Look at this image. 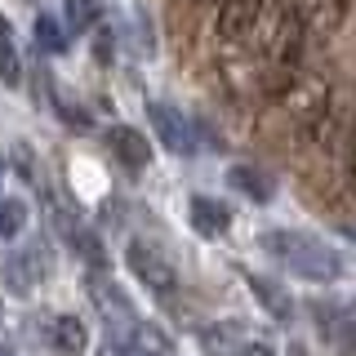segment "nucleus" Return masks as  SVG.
Returning <instances> with one entry per match:
<instances>
[{
  "instance_id": "obj_1",
  "label": "nucleus",
  "mask_w": 356,
  "mask_h": 356,
  "mask_svg": "<svg viewBox=\"0 0 356 356\" xmlns=\"http://www.w3.org/2000/svg\"><path fill=\"white\" fill-rule=\"evenodd\" d=\"M303 49H307V14L298 5L276 9L263 44V89L272 98H285L303 72Z\"/></svg>"
},
{
  "instance_id": "obj_2",
  "label": "nucleus",
  "mask_w": 356,
  "mask_h": 356,
  "mask_svg": "<svg viewBox=\"0 0 356 356\" xmlns=\"http://www.w3.org/2000/svg\"><path fill=\"white\" fill-rule=\"evenodd\" d=\"M263 250L272 254L281 267H289L294 276H303V281H312V285H330V281L343 276V259L321 236H312V232H289V227L267 232Z\"/></svg>"
},
{
  "instance_id": "obj_3",
  "label": "nucleus",
  "mask_w": 356,
  "mask_h": 356,
  "mask_svg": "<svg viewBox=\"0 0 356 356\" xmlns=\"http://www.w3.org/2000/svg\"><path fill=\"white\" fill-rule=\"evenodd\" d=\"M125 263H129V272L138 276L143 285H147V294L156 298H170L174 289H178V272H174V263H170V254L161 250V245H152V241H129L125 245Z\"/></svg>"
},
{
  "instance_id": "obj_4",
  "label": "nucleus",
  "mask_w": 356,
  "mask_h": 356,
  "mask_svg": "<svg viewBox=\"0 0 356 356\" xmlns=\"http://www.w3.org/2000/svg\"><path fill=\"white\" fill-rule=\"evenodd\" d=\"M263 9H267V0H222V5H218V22H214V36L227 44V49H236V44H245L254 31H259Z\"/></svg>"
},
{
  "instance_id": "obj_5",
  "label": "nucleus",
  "mask_w": 356,
  "mask_h": 356,
  "mask_svg": "<svg viewBox=\"0 0 356 356\" xmlns=\"http://www.w3.org/2000/svg\"><path fill=\"white\" fill-rule=\"evenodd\" d=\"M89 298H94V307L103 312V321L111 325V339H129V330L138 325V316H134L129 298L120 294V285L107 281V276H89Z\"/></svg>"
},
{
  "instance_id": "obj_6",
  "label": "nucleus",
  "mask_w": 356,
  "mask_h": 356,
  "mask_svg": "<svg viewBox=\"0 0 356 356\" xmlns=\"http://www.w3.org/2000/svg\"><path fill=\"white\" fill-rule=\"evenodd\" d=\"M147 120L156 129V138L165 143V152L174 156H192L196 152V138H192V125H187V116L170 103H147Z\"/></svg>"
},
{
  "instance_id": "obj_7",
  "label": "nucleus",
  "mask_w": 356,
  "mask_h": 356,
  "mask_svg": "<svg viewBox=\"0 0 356 356\" xmlns=\"http://www.w3.org/2000/svg\"><path fill=\"white\" fill-rule=\"evenodd\" d=\"M44 276H49V250L44 245H27V250L9 254L5 263V285L14 289V294H31Z\"/></svg>"
},
{
  "instance_id": "obj_8",
  "label": "nucleus",
  "mask_w": 356,
  "mask_h": 356,
  "mask_svg": "<svg viewBox=\"0 0 356 356\" xmlns=\"http://www.w3.org/2000/svg\"><path fill=\"white\" fill-rule=\"evenodd\" d=\"M107 147H111V156H116L125 170H147V161H152L147 134H138L134 125H111L107 129Z\"/></svg>"
},
{
  "instance_id": "obj_9",
  "label": "nucleus",
  "mask_w": 356,
  "mask_h": 356,
  "mask_svg": "<svg viewBox=\"0 0 356 356\" xmlns=\"http://www.w3.org/2000/svg\"><path fill=\"white\" fill-rule=\"evenodd\" d=\"M187 214H192V227H196V236H205V241H218V236H227V227H232V209L222 205V200H214V196H192Z\"/></svg>"
},
{
  "instance_id": "obj_10",
  "label": "nucleus",
  "mask_w": 356,
  "mask_h": 356,
  "mask_svg": "<svg viewBox=\"0 0 356 356\" xmlns=\"http://www.w3.org/2000/svg\"><path fill=\"white\" fill-rule=\"evenodd\" d=\"M227 183L236 187L241 196H250V200H259V205H267V200L276 196V178L259 170V165H232L227 170Z\"/></svg>"
},
{
  "instance_id": "obj_11",
  "label": "nucleus",
  "mask_w": 356,
  "mask_h": 356,
  "mask_svg": "<svg viewBox=\"0 0 356 356\" xmlns=\"http://www.w3.org/2000/svg\"><path fill=\"white\" fill-rule=\"evenodd\" d=\"M200 348H205V356H241L245 352V334H241L236 321H222V325L200 330Z\"/></svg>"
},
{
  "instance_id": "obj_12",
  "label": "nucleus",
  "mask_w": 356,
  "mask_h": 356,
  "mask_svg": "<svg viewBox=\"0 0 356 356\" xmlns=\"http://www.w3.org/2000/svg\"><path fill=\"white\" fill-rule=\"evenodd\" d=\"M85 343H89V334H85V325H81L76 316H54V321H49V348H54V352L81 356Z\"/></svg>"
},
{
  "instance_id": "obj_13",
  "label": "nucleus",
  "mask_w": 356,
  "mask_h": 356,
  "mask_svg": "<svg viewBox=\"0 0 356 356\" xmlns=\"http://www.w3.org/2000/svg\"><path fill=\"white\" fill-rule=\"evenodd\" d=\"M245 285L254 289V298H259V303H263L267 312H272L276 321H289V312H294V298H289V294H285V289L276 285V281H267V276H254V272H245Z\"/></svg>"
},
{
  "instance_id": "obj_14",
  "label": "nucleus",
  "mask_w": 356,
  "mask_h": 356,
  "mask_svg": "<svg viewBox=\"0 0 356 356\" xmlns=\"http://www.w3.org/2000/svg\"><path fill=\"white\" fill-rule=\"evenodd\" d=\"M0 85H9V89L22 85V54H18L14 27H9L5 14H0Z\"/></svg>"
},
{
  "instance_id": "obj_15",
  "label": "nucleus",
  "mask_w": 356,
  "mask_h": 356,
  "mask_svg": "<svg viewBox=\"0 0 356 356\" xmlns=\"http://www.w3.org/2000/svg\"><path fill=\"white\" fill-rule=\"evenodd\" d=\"M352 5L356 0H316V22H307V27H316V31H339L343 27V18L352 14Z\"/></svg>"
},
{
  "instance_id": "obj_16",
  "label": "nucleus",
  "mask_w": 356,
  "mask_h": 356,
  "mask_svg": "<svg viewBox=\"0 0 356 356\" xmlns=\"http://www.w3.org/2000/svg\"><path fill=\"white\" fill-rule=\"evenodd\" d=\"M22 227H27V200H18V196L0 200V241L22 236Z\"/></svg>"
},
{
  "instance_id": "obj_17",
  "label": "nucleus",
  "mask_w": 356,
  "mask_h": 356,
  "mask_svg": "<svg viewBox=\"0 0 356 356\" xmlns=\"http://www.w3.org/2000/svg\"><path fill=\"white\" fill-rule=\"evenodd\" d=\"M330 343L334 356H356V316H330Z\"/></svg>"
},
{
  "instance_id": "obj_18",
  "label": "nucleus",
  "mask_w": 356,
  "mask_h": 356,
  "mask_svg": "<svg viewBox=\"0 0 356 356\" xmlns=\"http://www.w3.org/2000/svg\"><path fill=\"white\" fill-rule=\"evenodd\" d=\"M63 22L67 31H89L98 22V0H63Z\"/></svg>"
},
{
  "instance_id": "obj_19",
  "label": "nucleus",
  "mask_w": 356,
  "mask_h": 356,
  "mask_svg": "<svg viewBox=\"0 0 356 356\" xmlns=\"http://www.w3.org/2000/svg\"><path fill=\"white\" fill-rule=\"evenodd\" d=\"M36 40H40V49H44V54H63V49H67V31H63L49 14H40V18H36Z\"/></svg>"
},
{
  "instance_id": "obj_20",
  "label": "nucleus",
  "mask_w": 356,
  "mask_h": 356,
  "mask_svg": "<svg viewBox=\"0 0 356 356\" xmlns=\"http://www.w3.org/2000/svg\"><path fill=\"white\" fill-rule=\"evenodd\" d=\"M343 165H348V187L356 192V116H352V129H348V156H343Z\"/></svg>"
},
{
  "instance_id": "obj_21",
  "label": "nucleus",
  "mask_w": 356,
  "mask_h": 356,
  "mask_svg": "<svg viewBox=\"0 0 356 356\" xmlns=\"http://www.w3.org/2000/svg\"><path fill=\"white\" fill-rule=\"evenodd\" d=\"M241 356H276L272 348H263V343H245V352Z\"/></svg>"
},
{
  "instance_id": "obj_22",
  "label": "nucleus",
  "mask_w": 356,
  "mask_h": 356,
  "mask_svg": "<svg viewBox=\"0 0 356 356\" xmlns=\"http://www.w3.org/2000/svg\"><path fill=\"white\" fill-rule=\"evenodd\" d=\"M289 356H307V348H303V343H294V348H289Z\"/></svg>"
}]
</instances>
